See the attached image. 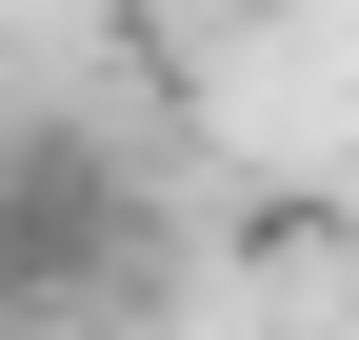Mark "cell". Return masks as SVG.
I'll return each mask as SVG.
<instances>
[{
  "label": "cell",
  "instance_id": "6da1fadb",
  "mask_svg": "<svg viewBox=\"0 0 359 340\" xmlns=\"http://www.w3.org/2000/svg\"><path fill=\"white\" fill-rule=\"evenodd\" d=\"M140 261V181H120L100 120H0V320L60 340L80 301H120Z\"/></svg>",
  "mask_w": 359,
  "mask_h": 340
},
{
  "label": "cell",
  "instance_id": "7a4b0ae2",
  "mask_svg": "<svg viewBox=\"0 0 359 340\" xmlns=\"http://www.w3.org/2000/svg\"><path fill=\"white\" fill-rule=\"evenodd\" d=\"M0 340H40V320H0Z\"/></svg>",
  "mask_w": 359,
  "mask_h": 340
}]
</instances>
